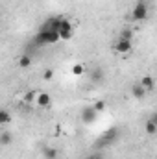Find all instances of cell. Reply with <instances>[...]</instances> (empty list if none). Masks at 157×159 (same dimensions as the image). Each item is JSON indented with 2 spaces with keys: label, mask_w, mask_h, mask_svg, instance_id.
<instances>
[{
  "label": "cell",
  "mask_w": 157,
  "mask_h": 159,
  "mask_svg": "<svg viewBox=\"0 0 157 159\" xmlns=\"http://www.w3.org/2000/svg\"><path fill=\"white\" fill-rule=\"evenodd\" d=\"M35 41H37L39 44H54V43H57V41H59L57 30H54V28H50V26H44L39 34H37Z\"/></svg>",
  "instance_id": "obj_1"
},
{
  "label": "cell",
  "mask_w": 157,
  "mask_h": 159,
  "mask_svg": "<svg viewBox=\"0 0 157 159\" xmlns=\"http://www.w3.org/2000/svg\"><path fill=\"white\" fill-rule=\"evenodd\" d=\"M131 19H133L135 22H142V20H146V19H148V6H146L144 2H137V4L133 6Z\"/></svg>",
  "instance_id": "obj_2"
},
{
  "label": "cell",
  "mask_w": 157,
  "mask_h": 159,
  "mask_svg": "<svg viewBox=\"0 0 157 159\" xmlns=\"http://www.w3.org/2000/svg\"><path fill=\"white\" fill-rule=\"evenodd\" d=\"M72 24L70 20L67 19H61L59 20V28H57V35H59V41H70L72 39Z\"/></svg>",
  "instance_id": "obj_3"
},
{
  "label": "cell",
  "mask_w": 157,
  "mask_h": 159,
  "mask_svg": "<svg viewBox=\"0 0 157 159\" xmlns=\"http://www.w3.org/2000/svg\"><path fill=\"white\" fill-rule=\"evenodd\" d=\"M131 41H128V39H118L115 44H113V50L115 52H118V54H129L131 52Z\"/></svg>",
  "instance_id": "obj_4"
},
{
  "label": "cell",
  "mask_w": 157,
  "mask_h": 159,
  "mask_svg": "<svg viewBox=\"0 0 157 159\" xmlns=\"http://www.w3.org/2000/svg\"><path fill=\"white\" fill-rule=\"evenodd\" d=\"M98 117V113L94 111V107H83V111H81V120H83V124H92L94 120Z\"/></svg>",
  "instance_id": "obj_5"
},
{
  "label": "cell",
  "mask_w": 157,
  "mask_h": 159,
  "mask_svg": "<svg viewBox=\"0 0 157 159\" xmlns=\"http://www.w3.org/2000/svg\"><path fill=\"white\" fill-rule=\"evenodd\" d=\"M35 104H37L39 107H48V106L52 104V98H50L48 93H37V96H35Z\"/></svg>",
  "instance_id": "obj_6"
},
{
  "label": "cell",
  "mask_w": 157,
  "mask_h": 159,
  "mask_svg": "<svg viewBox=\"0 0 157 159\" xmlns=\"http://www.w3.org/2000/svg\"><path fill=\"white\" fill-rule=\"evenodd\" d=\"M131 94H133V98L141 100V98H144V96H146V91H144V87H142L141 83H135V85L131 87Z\"/></svg>",
  "instance_id": "obj_7"
},
{
  "label": "cell",
  "mask_w": 157,
  "mask_h": 159,
  "mask_svg": "<svg viewBox=\"0 0 157 159\" xmlns=\"http://www.w3.org/2000/svg\"><path fill=\"white\" fill-rule=\"evenodd\" d=\"M139 83L144 87V91H146V93H148V91H154V87H155V81H154L152 76H142V80H141Z\"/></svg>",
  "instance_id": "obj_8"
},
{
  "label": "cell",
  "mask_w": 157,
  "mask_h": 159,
  "mask_svg": "<svg viewBox=\"0 0 157 159\" xmlns=\"http://www.w3.org/2000/svg\"><path fill=\"white\" fill-rule=\"evenodd\" d=\"M144 128H146V133H148V135H155V133H157V122H155V117H152L150 120H146Z\"/></svg>",
  "instance_id": "obj_9"
},
{
  "label": "cell",
  "mask_w": 157,
  "mask_h": 159,
  "mask_svg": "<svg viewBox=\"0 0 157 159\" xmlns=\"http://www.w3.org/2000/svg\"><path fill=\"white\" fill-rule=\"evenodd\" d=\"M83 74H85V65H83V63H76V65H72V76L79 78V76H83Z\"/></svg>",
  "instance_id": "obj_10"
},
{
  "label": "cell",
  "mask_w": 157,
  "mask_h": 159,
  "mask_svg": "<svg viewBox=\"0 0 157 159\" xmlns=\"http://www.w3.org/2000/svg\"><path fill=\"white\" fill-rule=\"evenodd\" d=\"M9 122H11V115H9V111L0 109V126H6V124H9Z\"/></svg>",
  "instance_id": "obj_11"
},
{
  "label": "cell",
  "mask_w": 157,
  "mask_h": 159,
  "mask_svg": "<svg viewBox=\"0 0 157 159\" xmlns=\"http://www.w3.org/2000/svg\"><path fill=\"white\" fill-rule=\"evenodd\" d=\"M19 65H20L22 69H28V67L32 65V56H28V54L20 56V59H19Z\"/></svg>",
  "instance_id": "obj_12"
},
{
  "label": "cell",
  "mask_w": 157,
  "mask_h": 159,
  "mask_svg": "<svg viewBox=\"0 0 157 159\" xmlns=\"http://www.w3.org/2000/svg\"><path fill=\"white\" fill-rule=\"evenodd\" d=\"M11 141H13V135L9 133V131H4V133H0V144H11Z\"/></svg>",
  "instance_id": "obj_13"
},
{
  "label": "cell",
  "mask_w": 157,
  "mask_h": 159,
  "mask_svg": "<svg viewBox=\"0 0 157 159\" xmlns=\"http://www.w3.org/2000/svg\"><path fill=\"white\" fill-rule=\"evenodd\" d=\"M56 156H57L56 148H44V157L46 159H56Z\"/></svg>",
  "instance_id": "obj_14"
},
{
  "label": "cell",
  "mask_w": 157,
  "mask_h": 159,
  "mask_svg": "<svg viewBox=\"0 0 157 159\" xmlns=\"http://www.w3.org/2000/svg\"><path fill=\"white\" fill-rule=\"evenodd\" d=\"M92 107H94V111H96V113H102V111H105V102H104V100H98Z\"/></svg>",
  "instance_id": "obj_15"
},
{
  "label": "cell",
  "mask_w": 157,
  "mask_h": 159,
  "mask_svg": "<svg viewBox=\"0 0 157 159\" xmlns=\"http://www.w3.org/2000/svg\"><path fill=\"white\" fill-rule=\"evenodd\" d=\"M52 78H54V70H52V69H46V70L43 72V80H44V81H50Z\"/></svg>",
  "instance_id": "obj_16"
},
{
  "label": "cell",
  "mask_w": 157,
  "mask_h": 159,
  "mask_svg": "<svg viewBox=\"0 0 157 159\" xmlns=\"http://www.w3.org/2000/svg\"><path fill=\"white\" fill-rule=\"evenodd\" d=\"M35 96H37L35 91H34V93H28V94H26V100H28V102H30V100H35Z\"/></svg>",
  "instance_id": "obj_17"
},
{
  "label": "cell",
  "mask_w": 157,
  "mask_h": 159,
  "mask_svg": "<svg viewBox=\"0 0 157 159\" xmlns=\"http://www.w3.org/2000/svg\"><path fill=\"white\" fill-rule=\"evenodd\" d=\"M85 159H102V156L100 154H94V156H89V157H85Z\"/></svg>",
  "instance_id": "obj_18"
}]
</instances>
